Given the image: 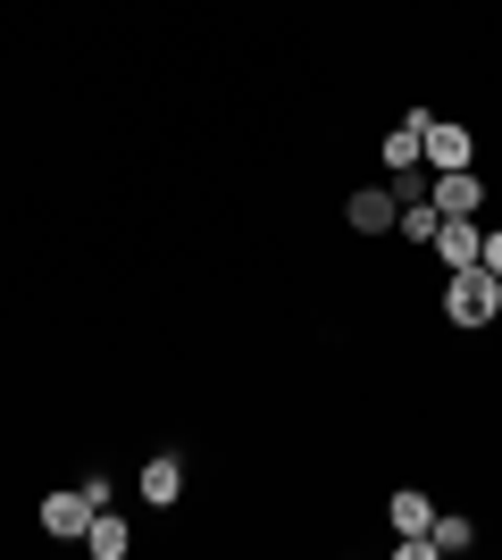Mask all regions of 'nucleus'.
Returning <instances> with one entry per match:
<instances>
[{"mask_svg": "<svg viewBox=\"0 0 502 560\" xmlns=\"http://www.w3.org/2000/svg\"><path fill=\"white\" fill-rule=\"evenodd\" d=\"M394 234H402V243H435V201H428V192L394 210Z\"/></svg>", "mask_w": 502, "mask_h": 560, "instance_id": "9b49d317", "label": "nucleus"}, {"mask_svg": "<svg viewBox=\"0 0 502 560\" xmlns=\"http://www.w3.org/2000/svg\"><path fill=\"white\" fill-rule=\"evenodd\" d=\"M143 502L151 511H176V502H185V460H176V452L143 460Z\"/></svg>", "mask_w": 502, "mask_h": 560, "instance_id": "423d86ee", "label": "nucleus"}, {"mask_svg": "<svg viewBox=\"0 0 502 560\" xmlns=\"http://www.w3.org/2000/svg\"><path fill=\"white\" fill-rule=\"evenodd\" d=\"M478 268H494V277H502V226H494V234L478 243Z\"/></svg>", "mask_w": 502, "mask_h": 560, "instance_id": "ddd939ff", "label": "nucleus"}, {"mask_svg": "<svg viewBox=\"0 0 502 560\" xmlns=\"http://www.w3.org/2000/svg\"><path fill=\"white\" fill-rule=\"evenodd\" d=\"M394 210H402V192H377V185L343 201V218H352L360 234H385V226H394Z\"/></svg>", "mask_w": 502, "mask_h": 560, "instance_id": "6e6552de", "label": "nucleus"}, {"mask_svg": "<svg viewBox=\"0 0 502 560\" xmlns=\"http://www.w3.org/2000/svg\"><path fill=\"white\" fill-rule=\"evenodd\" d=\"M428 126H435L428 109H410L402 126L385 135V167H394V176H410V167H419V151H428Z\"/></svg>", "mask_w": 502, "mask_h": 560, "instance_id": "39448f33", "label": "nucleus"}, {"mask_svg": "<svg viewBox=\"0 0 502 560\" xmlns=\"http://www.w3.org/2000/svg\"><path fill=\"white\" fill-rule=\"evenodd\" d=\"M93 511H101V502H93L84 486H68V493H43V536H50V544H84Z\"/></svg>", "mask_w": 502, "mask_h": 560, "instance_id": "f03ea898", "label": "nucleus"}, {"mask_svg": "<svg viewBox=\"0 0 502 560\" xmlns=\"http://www.w3.org/2000/svg\"><path fill=\"white\" fill-rule=\"evenodd\" d=\"M428 201H435V218H478V201H486L478 167H444V176L428 185Z\"/></svg>", "mask_w": 502, "mask_h": 560, "instance_id": "7ed1b4c3", "label": "nucleus"}, {"mask_svg": "<svg viewBox=\"0 0 502 560\" xmlns=\"http://www.w3.org/2000/svg\"><path fill=\"white\" fill-rule=\"evenodd\" d=\"M478 243H486L478 218H435V259L444 268H478Z\"/></svg>", "mask_w": 502, "mask_h": 560, "instance_id": "20e7f679", "label": "nucleus"}, {"mask_svg": "<svg viewBox=\"0 0 502 560\" xmlns=\"http://www.w3.org/2000/svg\"><path fill=\"white\" fill-rule=\"evenodd\" d=\"M126 518H109V511H93V527H84V552H101V560H126Z\"/></svg>", "mask_w": 502, "mask_h": 560, "instance_id": "1a4fd4ad", "label": "nucleus"}, {"mask_svg": "<svg viewBox=\"0 0 502 560\" xmlns=\"http://www.w3.org/2000/svg\"><path fill=\"white\" fill-rule=\"evenodd\" d=\"M494 310H502L494 268H453V277H444V318H453V327H494Z\"/></svg>", "mask_w": 502, "mask_h": 560, "instance_id": "f257e3e1", "label": "nucleus"}, {"mask_svg": "<svg viewBox=\"0 0 502 560\" xmlns=\"http://www.w3.org/2000/svg\"><path fill=\"white\" fill-rule=\"evenodd\" d=\"M385 518H394V536H428L435 502H428V493H394V511H385Z\"/></svg>", "mask_w": 502, "mask_h": 560, "instance_id": "f8f14e48", "label": "nucleus"}, {"mask_svg": "<svg viewBox=\"0 0 502 560\" xmlns=\"http://www.w3.org/2000/svg\"><path fill=\"white\" fill-rule=\"evenodd\" d=\"M428 544H435V552H469V544H478V527H469L460 511H435V518H428Z\"/></svg>", "mask_w": 502, "mask_h": 560, "instance_id": "9d476101", "label": "nucleus"}, {"mask_svg": "<svg viewBox=\"0 0 502 560\" xmlns=\"http://www.w3.org/2000/svg\"><path fill=\"white\" fill-rule=\"evenodd\" d=\"M469 151H478V142H469V126H444V117H435V126H428V151H419V160L444 176V167H469Z\"/></svg>", "mask_w": 502, "mask_h": 560, "instance_id": "0eeeda50", "label": "nucleus"}]
</instances>
